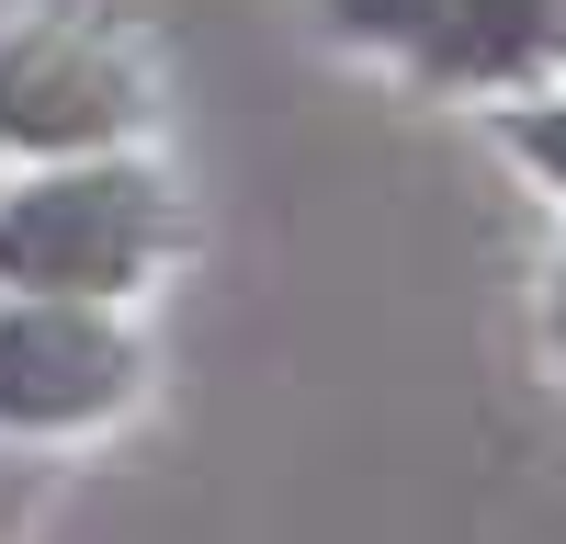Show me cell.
<instances>
[{"mask_svg":"<svg viewBox=\"0 0 566 544\" xmlns=\"http://www.w3.org/2000/svg\"><path fill=\"white\" fill-rule=\"evenodd\" d=\"M555 45V0H442L419 34V69L442 80H522Z\"/></svg>","mask_w":566,"mask_h":544,"instance_id":"277c9868","label":"cell"},{"mask_svg":"<svg viewBox=\"0 0 566 544\" xmlns=\"http://www.w3.org/2000/svg\"><path fill=\"white\" fill-rule=\"evenodd\" d=\"M136 125V69L114 45H91L80 23H34L0 45V148L34 159H91Z\"/></svg>","mask_w":566,"mask_h":544,"instance_id":"3957f363","label":"cell"},{"mask_svg":"<svg viewBox=\"0 0 566 544\" xmlns=\"http://www.w3.org/2000/svg\"><path fill=\"white\" fill-rule=\"evenodd\" d=\"M170 250V193L125 159H57L45 181L0 193V284L23 295H136Z\"/></svg>","mask_w":566,"mask_h":544,"instance_id":"6da1fadb","label":"cell"},{"mask_svg":"<svg viewBox=\"0 0 566 544\" xmlns=\"http://www.w3.org/2000/svg\"><path fill=\"white\" fill-rule=\"evenodd\" d=\"M136 397V341L103 295H12L0 306V431H80Z\"/></svg>","mask_w":566,"mask_h":544,"instance_id":"7a4b0ae2","label":"cell"},{"mask_svg":"<svg viewBox=\"0 0 566 544\" xmlns=\"http://www.w3.org/2000/svg\"><path fill=\"white\" fill-rule=\"evenodd\" d=\"M555 57H566V0H555Z\"/></svg>","mask_w":566,"mask_h":544,"instance_id":"ba28073f","label":"cell"},{"mask_svg":"<svg viewBox=\"0 0 566 544\" xmlns=\"http://www.w3.org/2000/svg\"><path fill=\"white\" fill-rule=\"evenodd\" d=\"M555 341H566V284H555Z\"/></svg>","mask_w":566,"mask_h":544,"instance_id":"9c48e42d","label":"cell"},{"mask_svg":"<svg viewBox=\"0 0 566 544\" xmlns=\"http://www.w3.org/2000/svg\"><path fill=\"white\" fill-rule=\"evenodd\" d=\"M431 12H442V0H328V23H340L352 45H419Z\"/></svg>","mask_w":566,"mask_h":544,"instance_id":"5b68a950","label":"cell"},{"mask_svg":"<svg viewBox=\"0 0 566 544\" xmlns=\"http://www.w3.org/2000/svg\"><path fill=\"white\" fill-rule=\"evenodd\" d=\"M23 511H34V477L12 465V453H0V544H12V533H23Z\"/></svg>","mask_w":566,"mask_h":544,"instance_id":"52a82bcc","label":"cell"},{"mask_svg":"<svg viewBox=\"0 0 566 544\" xmlns=\"http://www.w3.org/2000/svg\"><path fill=\"white\" fill-rule=\"evenodd\" d=\"M510 148H522L555 193H566V103H544V114H510Z\"/></svg>","mask_w":566,"mask_h":544,"instance_id":"8992f818","label":"cell"}]
</instances>
